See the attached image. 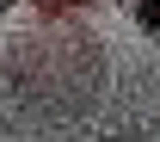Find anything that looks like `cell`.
I'll return each mask as SVG.
<instances>
[{"mask_svg":"<svg viewBox=\"0 0 160 142\" xmlns=\"http://www.w3.org/2000/svg\"><path fill=\"white\" fill-rule=\"evenodd\" d=\"M0 13H6V0H0Z\"/></svg>","mask_w":160,"mask_h":142,"instance_id":"3957f363","label":"cell"},{"mask_svg":"<svg viewBox=\"0 0 160 142\" xmlns=\"http://www.w3.org/2000/svg\"><path fill=\"white\" fill-rule=\"evenodd\" d=\"M43 13H68V6H80V0H37Z\"/></svg>","mask_w":160,"mask_h":142,"instance_id":"7a4b0ae2","label":"cell"},{"mask_svg":"<svg viewBox=\"0 0 160 142\" xmlns=\"http://www.w3.org/2000/svg\"><path fill=\"white\" fill-rule=\"evenodd\" d=\"M136 25L148 37H160V0H136Z\"/></svg>","mask_w":160,"mask_h":142,"instance_id":"6da1fadb","label":"cell"}]
</instances>
